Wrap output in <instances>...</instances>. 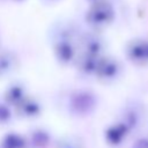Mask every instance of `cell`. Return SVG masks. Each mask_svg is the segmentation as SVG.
<instances>
[{"instance_id": "1", "label": "cell", "mask_w": 148, "mask_h": 148, "mask_svg": "<svg viewBox=\"0 0 148 148\" xmlns=\"http://www.w3.org/2000/svg\"><path fill=\"white\" fill-rule=\"evenodd\" d=\"M87 24L94 29H104L109 27L116 18V9L109 0H102L90 3L86 15Z\"/></svg>"}, {"instance_id": "2", "label": "cell", "mask_w": 148, "mask_h": 148, "mask_svg": "<svg viewBox=\"0 0 148 148\" xmlns=\"http://www.w3.org/2000/svg\"><path fill=\"white\" fill-rule=\"evenodd\" d=\"M128 57L139 62H148V40L134 39L127 46Z\"/></svg>"}, {"instance_id": "3", "label": "cell", "mask_w": 148, "mask_h": 148, "mask_svg": "<svg viewBox=\"0 0 148 148\" xmlns=\"http://www.w3.org/2000/svg\"><path fill=\"white\" fill-rule=\"evenodd\" d=\"M81 43H82V46L86 53L91 54V56H98L101 51L103 50V45H104L103 39L98 35L92 34V32L83 35L81 37Z\"/></svg>"}, {"instance_id": "4", "label": "cell", "mask_w": 148, "mask_h": 148, "mask_svg": "<svg viewBox=\"0 0 148 148\" xmlns=\"http://www.w3.org/2000/svg\"><path fill=\"white\" fill-rule=\"evenodd\" d=\"M40 2L45 3V5H49V6H53V5H57L59 2H61L62 0H39Z\"/></svg>"}, {"instance_id": "5", "label": "cell", "mask_w": 148, "mask_h": 148, "mask_svg": "<svg viewBox=\"0 0 148 148\" xmlns=\"http://www.w3.org/2000/svg\"><path fill=\"white\" fill-rule=\"evenodd\" d=\"M89 3H94V2H98V1H102V0H87Z\"/></svg>"}, {"instance_id": "6", "label": "cell", "mask_w": 148, "mask_h": 148, "mask_svg": "<svg viewBox=\"0 0 148 148\" xmlns=\"http://www.w3.org/2000/svg\"><path fill=\"white\" fill-rule=\"evenodd\" d=\"M12 1H14V2H22V1H24V0H12Z\"/></svg>"}]
</instances>
